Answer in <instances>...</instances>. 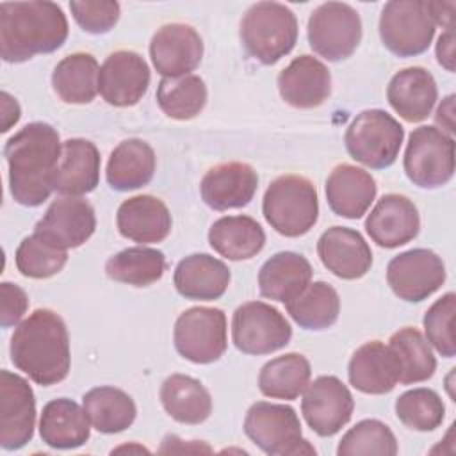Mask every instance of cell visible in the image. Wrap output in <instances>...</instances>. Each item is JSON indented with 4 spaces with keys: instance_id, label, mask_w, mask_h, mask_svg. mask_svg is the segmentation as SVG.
<instances>
[{
    "instance_id": "5bb4252c",
    "label": "cell",
    "mask_w": 456,
    "mask_h": 456,
    "mask_svg": "<svg viewBox=\"0 0 456 456\" xmlns=\"http://www.w3.org/2000/svg\"><path fill=\"white\" fill-rule=\"evenodd\" d=\"M353 410V395L337 376H319L303 392L301 413L319 436L337 435L351 420Z\"/></svg>"
},
{
    "instance_id": "1f68e13d",
    "label": "cell",
    "mask_w": 456,
    "mask_h": 456,
    "mask_svg": "<svg viewBox=\"0 0 456 456\" xmlns=\"http://www.w3.org/2000/svg\"><path fill=\"white\" fill-rule=\"evenodd\" d=\"M208 244L228 260H249L262 251L265 233L249 216H224L210 226Z\"/></svg>"
},
{
    "instance_id": "8d00e7d4",
    "label": "cell",
    "mask_w": 456,
    "mask_h": 456,
    "mask_svg": "<svg viewBox=\"0 0 456 456\" xmlns=\"http://www.w3.org/2000/svg\"><path fill=\"white\" fill-rule=\"evenodd\" d=\"M285 308L303 330L319 331L337 322L340 314V297L330 283L314 281L297 297L285 303Z\"/></svg>"
},
{
    "instance_id": "52a82bcc",
    "label": "cell",
    "mask_w": 456,
    "mask_h": 456,
    "mask_svg": "<svg viewBox=\"0 0 456 456\" xmlns=\"http://www.w3.org/2000/svg\"><path fill=\"white\" fill-rule=\"evenodd\" d=\"M404 130L399 121L381 109H369L351 121L344 142L347 153L370 169L390 167L401 150Z\"/></svg>"
},
{
    "instance_id": "f35d334b",
    "label": "cell",
    "mask_w": 456,
    "mask_h": 456,
    "mask_svg": "<svg viewBox=\"0 0 456 456\" xmlns=\"http://www.w3.org/2000/svg\"><path fill=\"white\" fill-rule=\"evenodd\" d=\"M388 347L399 363V383H420L435 374V354L429 342L419 330L410 326L401 328L390 337Z\"/></svg>"
},
{
    "instance_id": "83f0119b",
    "label": "cell",
    "mask_w": 456,
    "mask_h": 456,
    "mask_svg": "<svg viewBox=\"0 0 456 456\" xmlns=\"http://www.w3.org/2000/svg\"><path fill=\"white\" fill-rule=\"evenodd\" d=\"M173 283L180 296L194 301L219 299L230 285V269L207 253L182 258L175 269Z\"/></svg>"
},
{
    "instance_id": "9a60e30c",
    "label": "cell",
    "mask_w": 456,
    "mask_h": 456,
    "mask_svg": "<svg viewBox=\"0 0 456 456\" xmlns=\"http://www.w3.org/2000/svg\"><path fill=\"white\" fill-rule=\"evenodd\" d=\"M36 426V397L25 378L11 370L0 372V445L16 451L32 440Z\"/></svg>"
},
{
    "instance_id": "484cf974",
    "label": "cell",
    "mask_w": 456,
    "mask_h": 456,
    "mask_svg": "<svg viewBox=\"0 0 456 456\" xmlns=\"http://www.w3.org/2000/svg\"><path fill=\"white\" fill-rule=\"evenodd\" d=\"M436 98V82L433 75L420 66L397 71L387 87V100L390 107L408 123L426 119L431 114Z\"/></svg>"
},
{
    "instance_id": "30bf717a",
    "label": "cell",
    "mask_w": 456,
    "mask_h": 456,
    "mask_svg": "<svg viewBox=\"0 0 456 456\" xmlns=\"http://www.w3.org/2000/svg\"><path fill=\"white\" fill-rule=\"evenodd\" d=\"M306 36L317 55L331 62L347 59L362 39L360 14L342 2L321 4L308 18Z\"/></svg>"
},
{
    "instance_id": "ab89813d",
    "label": "cell",
    "mask_w": 456,
    "mask_h": 456,
    "mask_svg": "<svg viewBox=\"0 0 456 456\" xmlns=\"http://www.w3.org/2000/svg\"><path fill=\"white\" fill-rule=\"evenodd\" d=\"M157 103L171 119H192L205 109L207 86L201 77L192 73L166 77L157 86Z\"/></svg>"
},
{
    "instance_id": "836d02e7",
    "label": "cell",
    "mask_w": 456,
    "mask_h": 456,
    "mask_svg": "<svg viewBox=\"0 0 456 456\" xmlns=\"http://www.w3.org/2000/svg\"><path fill=\"white\" fill-rule=\"evenodd\" d=\"M100 66L91 53L77 52L57 62L52 73V86L66 103H91L98 93Z\"/></svg>"
},
{
    "instance_id": "bcb514c9",
    "label": "cell",
    "mask_w": 456,
    "mask_h": 456,
    "mask_svg": "<svg viewBox=\"0 0 456 456\" xmlns=\"http://www.w3.org/2000/svg\"><path fill=\"white\" fill-rule=\"evenodd\" d=\"M27 308H28L27 292L11 281H2L0 283V324H2V328L16 326L21 321V317L25 315Z\"/></svg>"
},
{
    "instance_id": "277c9868",
    "label": "cell",
    "mask_w": 456,
    "mask_h": 456,
    "mask_svg": "<svg viewBox=\"0 0 456 456\" xmlns=\"http://www.w3.org/2000/svg\"><path fill=\"white\" fill-rule=\"evenodd\" d=\"M239 34L246 53L271 66L292 52L297 41V20L283 4L258 2L242 16Z\"/></svg>"
},
{
    "instance_id": "e0dca14e",
    "label": "cell",
    "mask_w": 456,
    "mask_h": 456,
    "mask_svg": "<svg viewBox=\"0 0 456 456\" xmlns=\"http://www.w3.org/2000/svg\"><path fill=\"white\" fill-rule=\"evenodd\" d=\"M150 57L164 78L189 75L201 62L203 41L191 25L167 23L153 34Z\"/></svg>"
},
{
    "instance_id": "5b68a950",
    "label": "cell",
    "mask_w": 456,
    "mask_h": 456,
    "mask_svg": "<svg viewBox=\"0 0 456 456\" xmlns=\"http://www.w3.org/2000/svg\"><path fill=\"white\" fill-rule=\"evenodd\" d=\"M265 221L285 237H299L314 228L319 217L315 185L299 175L278 176L262 201Z\"/></svg>"
},
{
    "instance_id": "7a4b0ae2",
    "label": "cell",
    "mask_w": 456,
    "mask_h": 456,
    "mask_svg": "<svg viewBox=\"0 0 456 456\" xmlns=\"http://www.w3.org/2000/svg\"><path fill=\"white\" fill-rule=\"evenodd\" d=\"M11 362L34 383L50 387L69 372V335L59 314L48 308L34 310L11 337Z\"/></svg>"
},
{
    "instance_id": "74e56055",
    "label": "cell",
    "mask_w": 456,
    "mask_h": 456,
    "mask_svg": "<svg viewBox=\"0 0 456 456\" xmlns=\"http://www.w3.org/2000/svg\"><path fill=\"white\" fill-rule=\"evenodd\" d=\"M166 271V256L160 249L134 246L112 255L105 264V273L110 280L148 287L162 278Z\"/></svg>"
},
{
    "instance_id": "7bdbcfd3",
    "label": "cell",
    "mask_w": 456,
    "mask_h": 456,
    "mask_svg": "<svg viewBox=\"0 0 456 456\" xmlns=\"http://www.w3.org/2000/svg\"><path fill=\"white\" fill-rule=\"evenodd\" d=\"M395 415L410 429L433 431L442 424L445 406L435 390L413 388L397 397Z\"/></svg>"
},
{
    "instance_id": "f6af8a7d",
    "label": "cell",
    "mask_w": 456,
    "mask_h": 456,
    "mask_svg": "<svg viewBox=\"0 0 456 456\" xmlns=\"http://www.w3.org/2000/svg\"><path fill=\"white\" fill-rule=\"evenodd\" d=\"M69 9L80 28L89 34H105L119 20V4L112 0H73Z\"/></svg>"
},
{
    "instance_id": "8fae6325",
    "label": "cell",
    "mask_w": 456,
    "mask_h": 456,
    "mask_svg": "<svg viewBox=\"0 0 456 456\" xmlns=\"http://www.w3.org/2000/svg\"><path fill=\"white\" fill-rule=\"evenodd\" d=\"M226 315L223 310L192 306L182 312L175 322V347L192 363H212L226 351Z\"/></svg>"
},
{
    "instance_id": "6da1fadb",
    "label": "cell",
    "mask_w": 456,
    "mask_h": 456,
    "mask_svg": "<svg viewBox=\"0 0 456 456\" xmlns=\"http://www.w3.org/2000/svg\"><path fill=\"white\" fill-rule=\"evenodd\" d=\"M62 142L57 130L43 121L20 128L7 139L4 155L9 167V191L16 203L39 207L53 192V173Z\"/></svg>"
},
{
    "instance_id": "ba28073f",
    "label": "cell",
    "mask_w": 456,
    "mask_h": 456,
    "mask_svg": "<svg viewBox=\"0 0 456 456\" xmlns=\"http://www.w3.org/2000/svg\"><path fill=\"white\" fill-rule=\"evenodd\" d=\"M436 25L431 18L428 0H390L379 16V37L383 45L399 57L424 53Z\"/></svg>"
},
{
    "instance_id": "d4e9b609",
    "label": "cell",
    "mask_w": 456,
    "mask_h": 456,
    "mask_svg": "<svg viewBox=\"0 0 456 456\" xmlns=\"http://www.w3.org/2000/svg\"><path fill=\"white\" fill-rule=\"evenodd\" d=\"M347 376L356 390L381 395L392 392L399 383V363L388 346L379 340H370L353 353Z\"/></svg>"
},
{
    "instance_id": "603a6c76",
    "label": "cell",
    "mask_w": 456,
    "mask_h": 456,
    "mask_svg": "<svg viewBox=\"0 0 456 456\" xmlns=\"http://www.w3.org/2000/svg\"><path fill=\"white\" fill-rule=\"evenodd\" d=\"M100 182V151L87 139L62 142L53 173V191L64 196H82L96 189Z\"/></svg>"
},
{
    "instance_id": "c3c4849f",
    "label": "cell",
    "mask_w": 456,
    "mask_h": 456,
    "mask_svg": "<svg viewBox=\"0 0 456 456\" xmlns=\"http://www.w3.org/2000/svg\"><path fill=\"white\" fill-rule=\"evenodd\" d=\"M435 121L440 126L438 130L451 135L454 132V94H449L442 100V103L436 109Z\"/></svg>"
},
{
    "instance_id": "d6986e66",
    "label": "cell",
    "mask_w": 456,
    "mask_h": 456,
    "mask_svg": "<svg viewBox=\"0 0 456 456\" xmlns=\"http://www.w3.org/2000/svg\"><path fill=\"white\" fill-rule=\"evenodd\" d=\"M322 265L342 280H358L370 271L372 251L360 232L346 226L328 228L317 240Z\"/></svg>"
},
{
    "instance_id": "ac0fdd59",
    "label": "cell",
    "mask_w": 456,
    "mask_h": 456,
    "mask_svg": "<svg viewBox=\"0 0 456 456\" xmlns=\"http://www.w3.org/2000/svg\"><path fill=\"white\" fill-rule=\"evenodd\" d=\"M365 230L378 246L399 248L417 237L420 230L419 210L403 194H385L367 216Z\"/></svg>"
},
{
    "instance_id": "b9f144b4",
    "label": "cell",
    "mask_w": 456,
    "mask_h": 456,
    "mask_svg": "<svg viewBox=\"0 0 456 456\" xmlns=\"http://www.w3.org/2000/svg\"><path fill=\"white\" fill-rule=\"evenodd\" d=\"M338 456H394L397 440L390 428L376 419H365L354 424L338 442Z\"/></svg>"
},
{
    "instance_id": "4316f807",
    "label": "cell",
    "mask_w": 456,
    "mask_h": 456,
    "mask_svg": "<svg viewBox=\"0 0 456 456\" xmlns=\"http://www.w3.org/2000/svg\"><path fill=\"white\" fill-rule=\"evenodd\" d=\"M376 182L362 167L340 164L326 180V200L333 214L346 219L362 217L376 198Z\"/></svg>"
},
{
    "instance_id": "7dc6e473",
    "label": "cell",
    "mask_w": 456,
    "mask_h": 456,
    "mask_svg": "<svg viewBox=\"0 0 456 456\" xmlns=\"http://www.w3.org/2000/svg\"><path fill=\"white\" fill-rule=\"evenodd\" d=\"M436 61L447 71H454V30H452V27L445 28V32L438 37Z\"/></svg>"
},
{
    "instance_id": "f1b7e54d",
    "label": "cell",
    "mask_w": 456,
    "mask_h": 456,
    "mask_svg": "<svg viewBox=\"0 0 456 456\" xmlns=\"http://www.w3.org/2000/svg\"><path fill=\"white\" fill-rule=\"evenodd\" d=\"M312 265L303 255L280 251L260 267L258 289L267 299L289 303L312 283Z\"/></svg>"
},
{
    "instance_id": "d6a6232c",
    "label": "cell",
    "mask_w": 456,
    "mask_h": 456,
    "mask_svg": "<svg viewBox=\"0 0 456 456\" xmlns=\"http://www.w3.org/2000/svg\"><path fill=\"white\" fill-rule=\"evenodd\" d=\"M166 413L180 424H201L212 413V397L196 378L171 374L160 387Z\"/></svg>"
},
{
    "instance_id": "f907efd6",
    "label": "cell",
    "mask_w": 456,
    "mask_h": 456,
    "mask_svg": "<svg viewBox=\"0 0 456 456\" xmlns=\"http://www.w3.org/2000/svg\"><path fill=\"white\" fill-rule=\"evenodd\" d=\"M20 105L9 93H2V132H7L20 119Z\"/></svg>"
},
{
    "instance_id": "681fc988",
    "label": "cell",
    "mask_w": 456,
    "mask_h": 456,
    "mask_svg": "<svg viewBox=\"0 0 456 456\" xmlns=\"http://www.w3.org/2000/svg\"><path fill=\"white\" fill-rule=\"evenodd\" d=\"M428 7L431 12V18L435 25H442L445 28L452 27V16H454V2H440V0H428Z\"/></svg>"
},
{
    "instance_id": "d590c367",
    "label": "cell",
    "mask_w": 456,
    "mask_h": 456,
    "mask_svg": "<svg viewBox=\"0 0 456 456\" xmlns=\"http://www.w3.org/2000/svg\"><path fill=\"white\" fill-rule=\"evenodd\" d=\"M310 362L299 353H287L269 360L258 374V388L271 399L292 401L310 383Z\"/></svg>"
},
{
    "instance_id": "f546056e",
    "label": "cell",
    "mask_w": 456,
    "mask_h": 456,
    "mask_svg": "<svg viewBox=\"0 0 456 456\" xmlns=\"http://www.w3.org/2000/svg\"><path fill=\"white\" fill-rule=\"evenodd\" d=\"M39 435L53 449H75L89 440L91 422L84 406L68 397H59L43 406Z\"/></svg>"
},
{
    "instance_id": "2e32d148",
    "label": "cell",
    "mask_w": 456,
    "mask_h": 456,
    "mask_svg": "<svg viewBox=\"0 0 456 456\" xmlns=\"http://www.w3.org/2000/svg\"><path fill=\"white\" fill-rule=\"evenodd\" d=\"M150 78V68L139 53L118 50L100 66L98 93L109 105L132 107L146 94Z\"/></svg>"
},
{
    "instance_id": "3957f363",
    "label": "cell",
    "mask_w": 456,
    "mask_h": 456,
    "mask_svg": "<svg viewBox=\"0 0 456 456\" xmlns=\"http://www.w3.org/2000/svg\"><path fill=\"white\" fill-rule=\"evenodd\" d=\"M68 37V20L53 2L0 4V55L5 62H25L52 53Z\"/></svg>"
},
{
    "instance_id": "7c38bea8",
    "label": "cell",
    "mask_w": 456,
    "mask_h": 456,
    "mask_svg": "<svg viewBox=\"0 0 456 456\" xmlns=\"http://www.w3.org/2000/svg\"><path fill=\"white\" fill-rule=\"evenodd\" d=\"M292 328L285 315L264 301L240 305L232 317V340L246 354H269L290 342Z\"/></svg>"
},
{
    "instance_id": "e575fe53",
    "label": "cell",
    "mask_w": 456,
    "mask_h": 456,
    "mask_svg": "<svg viewBox=\"0 0 456 456\" xmlns=\"http://www.w3.org/2000/svg\"><path fill=\"white\" fill-rule=\"evenodd\" d=\"M82 406L91 426L105 435L121 433L135 420L134 399L116 387H94L82 397Z\"/></svg>"
},
{
    "instance_id": "7402d4cb",
    "label": "cell",
    "mask_w": 456,
    "mask_h": 456,
    "mask_svg": "<svg viewBox=\"0 0 456 456\" xmlns=\"http://www.w3.org/2000/svg\"><path fill=\"white\" fill-rule=\"evenodd\" d=\"M280 96L296 109L322 105L331 93V75L314 55H299L278 75Z\"/></svg>"
},
{
    "instance_id": "8992f818",
    "label": "cell",
    "mask_w": 456,
    "mask_h": 456,
    "mask_svg": "<svg viewBox=\"0 0 456 456\" xmlns=\"http://www.w3.org/2000/svg\"><path fill=\"white\" fill-rule=\"evenodd\" d=\"M246 436L271 456L315 454V449L303 438L301 422L289 404L258 401L249 406L244 419Z\"/></svg>"
},
{
    "instance_id": "ffe728a7",
    "label": "cell",
    "mask_w": 456,
    "mask_h": 456,
    "mask_svg": "<svg viewBox=\"0 0 456 456\" xmlns=\"http://www.w3.org/2000/svg\"><path fill=\"white\" fill-rule=\"evenodd\" d=\"M96 216L87 200L78 196H62L46 208L45 216L36 223L39 232L59 246L69 249L78 248L94 233Z\"/></svg>"
},
{
    "instance_id": "4dcf8cb0",
    "label": "cell",
    "mask_w": 456,
    "mask_h": 456,
    "mask_svg": "<svg viewBox=\"0 0 456 456\" xmlns=\"http://www.w3.org/2000/svg\"><path fill=\"white\" fill-rule=\"evenodd\" d=\"M155 166V151L146 141L125 139L112 150L105 176L114 191H134L151 182Z\"/></svg>"
},
{
    "instance_id": "4fadbf2b",
    "label": "cell",
    "mask_w": 456,
    "mask_h": 456,
    "mask_svg": "<svg viewBox=\"0 0 456 456\" xmlns=\"http://www.w3.org/2000/svg\"><path fill=\"white\" fill-rule=\"evenodd\" d=\"M445 276L444 260L426 248L399 253L387 265V281L392 292L410 303L428 299L444 285Z\"/></svg>"
},
{
    "instance_id": "cb8c5ba5",
    "label": "cell",
    "mask_w": 456,
    "mask_h": 456,
    "mask_svg": "<svg viewBox=\"0 0 456 456\" xmlns=\"http://www.w3.org/2000/svg\"><path fill=\"white\" fill-rule=\"evenodd\" d=\"M119 233L139 244L162 242L171 232V214L166 203L150 194L125 200L116 214Z\"/></svg>"
},
{
    "instance_id": "60d3db41",
    "label": "cell",
    "mask_w": 456,
    "mask_h": 456,
    "mask_svg": "<svg viewBox=\"0 0 456 456\" xmlns=\"http://www.w3.org/2000/svg\"><path fill=\"white\" fill-rule=\"evenodd\" d=\"M18 271L34 280L55 276L68 262V249L59 246L50 237L34 232L25 237L14 255Z\"/></svg>"
},
{
    "instance_id": "ee69618b",
    "label": "cell",
    "mask_w": 456,
    "mask_h": 456,
    "mask_svg": "<svg viewBox=\"0 0 456 456\" xmlns=\"http://www.w3.org/2000/svg\"><path fill=\"white\" fill-rule=\"evenodd\" d=\"M454 312H456V296L454 292H447L428 308L422 321L426 340L429 342V346L436 349L438 354L445 358H452L456 354Z\"/></svg>"
},
{
    "instance_id": "9c48e42d",
    "label": "cell",
    "mask_w": 456,
    "mask_h": 456,
    "mask_svg": "<svg viewBox=\"0 0 456 456\" xmlns=\"http://www.w3.org/2000/svg\"><path fill=\"white\" fill-rule=\"evenodd\" d=\"M404 173L420 189L445 185L454 175V139L436 126H419L410 134Z\"/></svg>"
},
{
    "instance_id": "44dd1931",
    "label": "cell",
    "mask_w": 456,
    "mask_h": 456,
    "mask_svg": "<svg viewBox=\"0 0 456 456\" xmlns=\"http://www.w3.org/2000/svg\"><path fill=\"white\" fill-rule=\"evenodd\" d=\"M258 187L256 171L246 162H224L205 173L200 183L201 200L214 210L246 207Z\"/></svg>"
}]
</instances>
